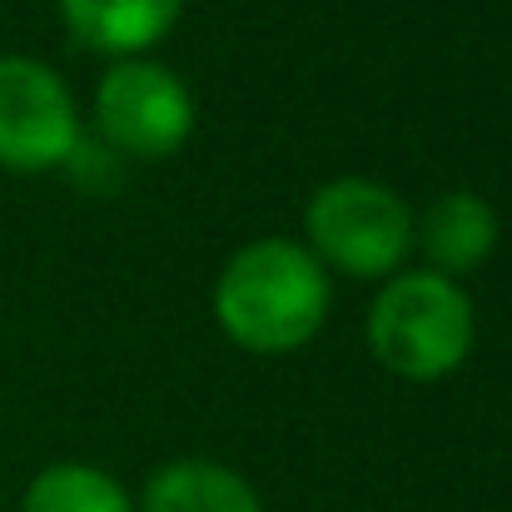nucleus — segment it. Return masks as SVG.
Wrapping results in <instances>:
<instances>
[{"mask_svg": "<svg viewBox=\"0 0 512 512\" xmlns=\"http://www.w3.org/2000/svg\"><path fill=\"white\" fill-rule=\"evenodd\" d=\"M413 209L378 179L343 174L314 189L304 209L309 254L348 279H393L413 249Z\"/></svg>", "mask_w": 512, "mask_h": 512, "instance_id": "3", "label": "nucleus"}, {"mask_svg": "<svg viewBox=\"0 0 512 512\" xmlns=\"http://www.w3.org/2000/svg\"><path fill=\"white\" fill-rule=\"evenodd\" d=\"M65 30L110 60H130V55H150V45H160L179 25L184 0H55Z\"/></svg>", "mask_w": 512, "mask_h": 512, "instance_id": "6", "label": "nucleus"}, {"mask_svg": "<svg viewBox=\"0 0 512 512\" xmlns=\"http://www.w3.org/2000/svg\"><path fill=\"white\" fill-rule=\"evenodd\" d=\"M135 512H264V503L244 473L209 458H179L145 483Z\"/></svg>", "mask_w": 512, "mask_h": 512, "instance_id": "8", "label": "nucleus"}, {"mask_svg": "<svg viewBox=\"0 0 512 512\" xmlns=\"http://www.w3.org/2000/svg\"><path fill=\"white\" fill-rule=\"evenodd\" d=\"M80 150V110L60 70L30 55H0V170L45 174Z\"/></svg>", "mask_w": 512, "mask_h": 512, "instance_id": "5", "label": "nucleus"}, {"mask_svg": "<svg viewBox=\"0 0 512 512\" xmlns=\"http://www.w3.org/2000/svg\"><path fill=\"white\" fill-rule=\"evenodd\" d=\"M95 130L130 160H170L194 135V95L150 55L110 60L95 85Z\"/></svg>", "mask_w": 512, "mask_h": 512, "instance_id": "4", "label": "nucleus"}, {"mask_svg": "<svg viewBox=\"0 0 512 512\" xmlns=\"http://www.w3.org/2000/svg\"><path fill=\"white\" fill-rule=\"evenodd\" d=\"M413 244H423L433 274L463 279V274H473L478 264L493 259V249H498V214H493V204L483 194L448 189V194H438L428 204L423 224H413Z\"/></svg>", "mask_w": 512, "mask_h": 512, "instance_id": "7", "label": "nucleus"}, {"mask_svg": "<svg viewBox=\"0 0 512 512\" xmlns=\"http://www.w3.org/2000/svg\"><path fill=\"white\" fill-rule=\"evenodd\" d=\"M329 269L299 239H254L214 279V324L244 353H294L329 319Z\"/></svg>", "mask_w": 512, "mask_h": 512, "instance_id": "1", "label": "nucleus"}, {"mask_svg": "<svg viewBox=\"0 0 512 512\" xmlns=\"http://www.w3.org/2000/svg\"><path fill=\"white\" fill-rule=\"evenodd\" d=\"M20 512H135V503L95 463H50L30 478Z\"/></svg>", "mask_w": 512, "mask_h": 512, "instance_id": "9", "label": "nucleus"}, {"mask_svg": "<svg viewBox=\"0 0 512 512\" xmlns=\"http://www.w3.org/2000/svg\"><path fill=\"white\" fill-rule=\"evenodd\" d=\"M368 353L408 383H438L458 373L478 339L473 299L458 279L433 269L393 274L368 304Z\"/></svg>", "mask_w": 512, "mask_h": 512, "instance_id": "2", "label": "nucleus"}]
</instances>
